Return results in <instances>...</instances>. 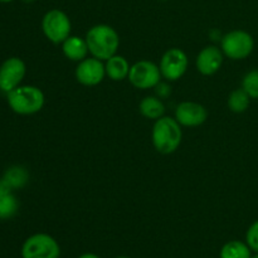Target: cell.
Instances as JSON below:
<instances>
[{
    "label": "cell",
    "mask_w": 258,
    "mask_h": 258,
    "mask_svg": "<svg viewBox=\"0 0 258 258\" xmlns=\"http://www.w3.org/2000/svg\"><path fill=\"white\" fill-rule=\"evenodd\" d=\"M25 63L20 58H8L0 67V90L9 93L19 86L25 76Z\"/></svg>",
    "instance_id": "cell-8"
},
{
    "label": "cell",
    "mask_w": 258,
    "mask_h": 258,
    "mask_svg": "<svg viewBox=\"0 0 258 258\" xmlns=\"http://www.w3.org/2000/svg\"><path fill=\"white\" fill-rule=\"evenodd\" d=\"M8 103L19 115H33L42 110L44 95L34 86H18L8 93Z\"/></svg>",
    "instance_id": "cell-3"
},
{
    "label": "cell",
    "mask_w": 258,
    "mask_h": 258,
    "mask_svg": "<svg viewBox=\"0 0 258 258\" xmlns=\"http://www.w3.org/2000/svg\"><path fill=\"white\" fill-rule=\"evenodd\" d=\"M247 244L249 248L258 252V221L254 222L247 232Z\"/></svg>",
    "instance_id": "cell-21"
},
{
    "label": "cell",
    "mask_w": 258,
    "mask_h": 258,
    "mask_svg": "<svg viewBox=\"0 0 258 258\" xmlns=\"http://www.w3.org/2000/svg\"><path fill=\"white\" fill-rule=\"evenodd\" d=\"M188 68V57L183 50L171 48L163 55L160 62V72L166 80L176 81L185 73Z\"/></svg>",
    "instance_id": "cell-9"
},
{
    "label": "cell",
    "mask_w": 258,
    "mask_h": 258,
    "mask_svg": "<svg viewBox=\"0 0 258 258\" xmlns=\"http://www.w3.org/2000/svg\"><path fill=\"white\" fill-rule=\"evenodd\" d=\"M253 258H258V254H257V256H254V257H253Z\"/></svg>",
    "instance_id": "cell-25"
},
{
    "label": "cell",
    "mask_w": 258,
    "mask_h": 258,
    "mask_svg": "<svg viewBox=\"0 0 258 258\" xmlns=\"http://www.w3.org/2000/svg\"><path fill=\"white\" fill-rule=\"evenodd\" d=\"M118 258H128V257H118Z\"/></svg>",
    "instance_id": "cell-24"
},
{
    "label": "cell",
    "mask_w": 258,
    "mask_h": 258,
    "mask_svg": "<svg viewBox=\"0 0 258 258\" xmlns=\"http://www.w3.org/2000/svg\"><path fill=\"white\" fill-rule=\"evenodd\" d=\"M140 112L145 117L158 120V118L163 117L164 112H165V107H164L163 102L156 97H146L141 101Z\"/></svg>",
    "instance_id": "cell-16"
},
{
    "label": "cell",
    "mask_w": 258,
    "mask_h": 258,
    "mask_svg": "<svg viewBox=\"0 0 258 258\" xmlns=\"http://www.w3.org/2000/svg\"><path fill=\"white\" fill-rule=\"evenodd\" d=\"M18 211V201L13 194V188L3 178L0 180V219H9Z\"/></svg>",
    "instance_id": "cell-13"
},
{
    "label": "cell",
    "mask_w": 258,
    "mask_h": 258,
    "mask_svg": "<svg viewBox=\"0 0 258 258\" xmlns=\"http://www.w3.org/2000/svg\"><path fill=\"white\" fill-rule=\"evenodd\" d=\"M106 75L113 81H122L127 78L130 72V66L128 62L121 55H113L106 63Z\"/></svg>",
    "instance_id": "cell-15"
},
{
    "label": "cell",
    "mask_w": 258,
    "mask_h": 258,
    "mask_svg": "<svg viewBox=\"0 0 258 258\" xmlns=\"http://www.w3.org/2000/svg\"><path fill=\"white\" fill-rule=\"evenodd\" d=\"M4 179L13 189L22 188V186L27 183L28 174L27 171L23 168H20V166H13V168H10L9 170L7 171Z\"/></svg>",
    "instance_id": "cell-19"
},
{
    "label": "cell",
    "mask_w": 258,
    "mask_h": 258,
    "mask_svg": "<svg viewBox=\"0 0 258 258\" xmlns=\"http://www.w3.org/2000/svg\"><path fill=\"white\" fill-rule=\"evenodd\" d=\"M160 68L150 60H140L130 67L127 78L136 88L148 90L155 87L160 81Z\"/></svg>",
    "instance_id": "cell-7"
},
{
    "label": "cell",
    "mask_w": 258,
    "mask_h": 258,
    "mask_svg": "<svg viewBox=\"0 0 258 258\" xmlns=\"http://www.w3.org/2000/svg\"><path fill=\"white\" fill-rule=\"evenodd\" d=\"M175 117L180 125L194 127V126L202 125L207 120L208 112L199 103L183 102L176 107Z\"/></svg>",
    "instance_id": "cell-11"
},
{
    "label": "cell",
    "mask_w": 258,
    "mask_h": 258,
    "mask_svg": "<svg viewBox=\"0 0 258 258\" xmlns=\"http://www.w3.org/2000/svg\"><path fill=\"white\" fill-rule=\"evenodd\" d=\"M106 75V68L97 58H87L81 60L76 68V78L85 86H96L102 82Z\"/></svg>",
    "instance_id": "cell-10"
},
{
    "label": "cell",
    "mask_w": 258,
    "mask_h": 258,
    "mask_svg": "<svg viewBox=\"0 0 258 258\" xmlns=\"http://www.w3.org/2000/svg\"><path fill=\"white\" fill-rule=\"evenodd\" d=\"M60 249L54 238L44 233L29 237L22 247L23 258H58Z\"/></svg>",
    "instance_id": "cell-4"
},
{
    "label": "cell",
    "mask_w": 258,
    "mask_h": 258,
    "mask_svg": "<svg viewBox=\"0 0 258 258\" xmlns=\"http://www.w3.org/2000/svg\"><path fill=\"white\" fill-rule=\"evenodd\" d=\"M253 38L243 30H233L222 39V50L231 59H243L253 50Z\"/></svg>",
    "instance_id": "cell-6"
},
{
    "label": "cell",
    "mask_w": 258,
    "mask_h": 258,
    "mask_svg": "<svg viewBox=\"0 0 258 258\" xmlns=\"http://www.w3.org/2000/svg\"><path fill=\"white\" fill-rule=\"evenodd\" d=\"M80 258H100V257L96 256V254L93 253H86V254H82Z\"/></svg>",
    "instance_id": "cell-22"
},
{
    "label": "cell",
    "mask_w": 258,
    "mask_h": 258,
    "mask_svg": "<svg viewBox=\"0 0 258 258\" xmlns=\"http://www.w3.org/2000/svg\"><path fill=\"white\" fill-rule=\"evenodd\" d=\"M180 123L171 117H160L153 128L154 148L160 154H171L181 143Z\"/></svg>",
    "instance_id": "cell-2"
},
{
    "label": "cell",
    "mask_w": 258,
    "mask_h": 258,
    "mask_svg": "<svg viewBox=\"0 0 258 258\" xmlns=\"http://www.w3.org/2000/svg\"><path fill=\"white\" fill-rule=\"evenodd\" d=\"M242 88L249 95V97L258 98V70L247 73L242 82Z\"/></svg>",
    "instance_id": "cell-20"
},
{
    "label": "cell",
    "mask_w": 258,
    "mask_h": 258,
    "mask_svg": "<svg viewBox=\"0 0 258 258\" xmlns=\"http://www.w3.org/2000/svg\"><path fill=\"white\" fill-rule=\"evenodd\" d=\"M249 106V95L243 90V88H239V90L233 91L231 93L228 98V107L231 108V111L237 113L244 112V111L248 108Z\"/></svg>",
    "instance_id": "cell-18"
},
{
    "label": "cell",
    "mask_w": 258,
    "mask_h": 258,
    "mask_svg": "<svg viewBox=\"0 0 258 258\" xmlns=\"http://www.w3.org/2000/svg\"><path fill=\"white\" fill-rule=\"evenodd\" d=\"M223 63V53L214 45L206 47L197 57V68L204 76H211L221 68Z\"/></svg>",
    "instance_id": "cell-12"
},
{
    "label": "cell",
    "mask_w": 258,
    "mask_h": 258,
    "mask_svg": "<svg viewBox=\"0 0 258 258\" xmlns=\"http://www.w3.org/2000/svg\"><path fill=\"white\" fill-rule=\"evenodd\" d=\"M43 32L45 37L53 43H63L71 33L70 18L62 10H49L43 17L42 22Z\"/></svg>",
    "instance_id": "cell-5"
},
{
    "label": "cell",
    "mask_w": 258,
    "mask_h": 258,
    "mask_svg": "<svg viewBox=\"0 0 258 258\" xmlns=\"http://www.w3.org/2000/svg\"><path fill=\"white\" fill-rule=\"evenodd\" d=\"M2 3H9V2H13V0H0Z\"/></svg>",
    "instance_id": "cell-23"
},
{
    "label": "cell",
    "mask_w": 258,
    "mask_h": 258,
    "mask_svg": "<svg viewBox=\"0 0 258 258\" xmlns=\"http://www.w3.org/2000/svg\"><path fill=\"white\" fill-rule=\"evenodd\" d=\"M88 50L95 58L107 60L116 54L120 38L116 30L110 25L100 24L91 28L86 34Z\"/></svg>",
    "instance_id": "cell-1"
},
{
    "label": "cell",
    "mask_w": 258,
    "mask_h": 258,
    "mask_svg": "<svg viewBox=\"0 0 258 258\" xmlns=\"http://www.w3.org/2000/svg\"><path fill=\"white\" fill-rule=\"evenodd\" d=\"M88 45L86 39H81L80 37H68L63 42V53L71 60H83L87 55Z\"/></svg>",
    "instance_id": "cell-14"
},
{
    "label": "cell",
    "mask_w": 258,
    "mask_h": 258,
    "mask_svg": "<svg viewBox=\"0 0 258 258\" xmlns=\"http://www.w3.org/2000/svg\"><path fill=\"white\" fill-rule=\"evenodd\" d=\"M221 258H251V251L247 244L239 241H232L223 246Z\"/></svg>",
    "instance_id": "cell-17"
}]
</instances>
